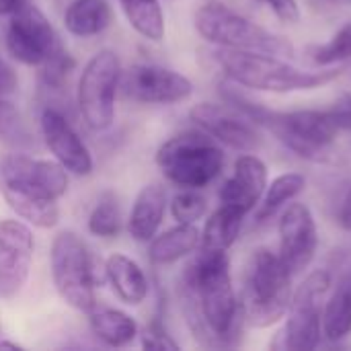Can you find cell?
<instances>
[{
	"label": "cell",
	"instance_id": "cell-1",
	"mask_svg": "<svg viewBox=\"0 0 351 351\" xmlns=\"http://www.w3.org/2000/svg\"><path fill=\"white\" fill-rule=\"evenodd\" d=\"M185 323L204 348H232L247 327L232 286L230 259L220 249H197L179 284Z\"/></svg>",
	"mask_w": 351,
	"mask_h": 351
},
{
	"label": "cell",
	"instance_id": "cell-2",
	"mask_svg": "<svg viewBox=\"0 0 351 351\" xmlns=\"http://www.w3.org/2000/svg\"><path fill=\"white\" fill-rule=\"evenodd\" d=\"M212 60L222 70L226 80L245 88L280 95L319 88L343 72V68H327L319 72L300 70L278 56L226 47H214Z\"/></svg>",
	"mask_w": 351,
	"mask_h": 351
},
{
	"label": "cell",
	"instance_id": "cell-3",
	"mask_svg": "<svg viewBox=\"0 0 351 351\" xmlns=\"http://www.w3.org/2000/svg\"><path fill=\"white\" fill-rule=\"evenodd\" d=\"M156 167L179 189H204L224 171V150L204 130H185L165 140L156 150Z\"/></svg>",
	"mask_w": 351,
	"mask_h": 351
},
{
	"label": "cell",
	"instance_id": "cell-4",
	"mask_svg": "<svg viewBox=\"0 0 351 351\" xmlns=\"http://www.w3.org/2000/svg\"><path fill=\"white\" fill-rule=\"evenodd\" d=\"M239 300L249 327L267 329L286 317L292 300V274L278 253L257 249L251 255Z\"/></svg>",
	"mask_w": 351,
	"mask_h": 351
},
{
	"label": "cell",
	"instance_id": "cell-5",
	"mask_svg": "<svg viewBox=\"0 0 351 351\" xmlns=\"http://www.w3.org/2000/svg\"><path fill=\"white\" fill-rule=\"evenodd\" d=\"M193 25L199 37L214 47L259 51L278 58L294 56V45L286 37L253 23L220 0L204 2L193 14Z\"/></svg>",
	"mask_w": 351,
	"mask_h": 351
},
{
	"label": "cell",
	"instance_id": "cell-6",
	"mask_svg": "<svg viewBox=\"0 0 351 351\" xmlns=\"http://www.w3.org/2000/svg\"><path fill=\"white\" fill-rule=\"evenodd\" d=\"M51 282L70 308L88 315L97 306V274L93 251L74 230H60L49 247Z\"/></svg>",
	"mask_w": 351,
	"mask_h": 351
},
{
	"label": "cell",
	"instance_id": "cell-7",
	"mask_svg": "<svg viewBox=\"0 0 351 351\" xmlns=\"http://www.w3.org/2000/svg\"><path fill=\"white\" fill-rule=\"evenodd\" d=\"M123 66L113 49H99L82 66L76 82V109L93 134H105L115 123Z\"/></svg>",
	"mask_w": 351,
	"mask_h": 351
},
{
	"label": "cell",
	"instance_id": "cell-8",
	"mask_svg": "<svg viewBox=\"0 0 351 351\" xmlns=\"http://www.w3.org/2000/svg\"><path fill=\"white\" fill-rule=\"evenodd\" d=\"M331 286L333 278L327 269H315L304 278L292 294L286 325L278 333L282 350L313 351L319 348L323 337V306Z\"/></svg>",
	"mask_w": 351,
	"mask_h": 351
},
{
	"label": "cell",
	"instance_id": "cell-9",
	"mask_svg": "<svg viewBox=\"0 0 351 351\" xmlns=\"http://www.w3.org/2000/svg\"><path fill=\"white\" fill-rule=\"evenodd\" d=\"M263 128L269 130L296 156L313 162H323L329 158L331 146L339 134L327 109L325 111L319 109L274 111L271 109Z\"/></svg>",
	"mask_w": 351,
	"mask_h": 351
},
{
	"label": "cell",
	"instance_id": "cell-10",
	"mask_svg": "<svg viewBox=\"0 0 351 351\" xmlns=\"http://www.w3.org/2000/svg\"><path fill=\"white\" fill-rule=\"evenodd\" d=\"M4 47L14 62L39 68L64 45L45 12L29 2L10 16L4 31Z\"/></svg>",
	"mask_w": 351,
	"mask_h": 351
},
{
	"label": "cell",
	"instance_id": "cell-11",
	"mask_svg": "<svg viewBox=\"0 0 351 351\" xmlns=\"http://www.w3.org/2000/svg\"><path fill=\"white\" fill-rule=\"evenodd\" d=\"M0 187H16L60 202L70 189V173L56 158L12 150L0 158Z\"/></svg>",
	"mask_w": 351,
	"mask_h": 351
},
{
	"label": "cell",
	"instance_id": "cell-12",
	"mask_svg": "<svg viewBox=\"0 0 351 351\" xmlns=\"http://www.w3.org/2000/svg\"><path fill=\"white\" fill-rule=\"evenodd\" d=\"M119 90L128 101L167 107L191 99L193 82L173 68L158 64H136L123 70Z\"/></svg>",
	"mask_w": 351,
	"mask_h": 351
},
{
	"label": "cell",
	"instance_id": "cell-13",
	"mask_svg": "<svg viewBox=\"0 0 351 351\" xmlns=\"http://www.w3.org/2000/svg\"><path fill=\"white\" fill-rule=\"evenodd\" d=\"M39 132L49 154L74 177H88L95 171V158L66 111L58 105H43L39 111Z\"/></svg>",
	"mask_w": 351,
	"mask_h": 351
},
{
	"label": "cell",
	"instance_id": "cell-14",
	"mask_svg": "<svg viewBox=\"0 0 351 351\" xmlns=\"http://www.w3.org/2000/svg\"><path fill=\"white\" fill-rule=\"evenodd\" d=\"M35 255L33 228L21 218L0 220V300H14L25 290Z\"/></svg>",
	"mask_w": 351,
	"mask_h": 351
},
{
	"label": "cell",
	"instance_id": "cell-15",
	"mask_svg": "<svg viewBox=\"0 0 351 351\" xmlns=\"http://www.w3.org/2000/svg\"><path fill=\"white\" fill-rule=\"evenodd\" d=\"M280 251L278 257L292 274V278L300 276L317 257L319 251V228L317 220L306 204L290 202L278 222Z\"/></svg>",
	"mask_w": 351,
	"mask_h": 351
},
{
	"label": "cell",
	"instance_id": "cell-16",
	"mask_svg": "<svg viewBox=\"0 0 351 351\" xmlns=\"http://www.w3.org/2000/svg\"><path fill=\"white\" fill-rule=\"evenodd\" d=\"M189 117L218 144L237 152H257L263 144L257 125L224 103H197L191 107Z\"/></svg>",
	"mask_w": 351,
	"mask_h": 351
},
{
	"label": "cell",
	"instance_id": "cell-17",
	"mask_svg": "<svg viewBox=\"0 0 351 351\" xmlns=\"http://www.w3.org/2000/svg\"><path fill=\"white\" fill-rule=\"evenodd\" d=\"M265 187H267L265 162L253 152H243L234 160L232 175L222 183L218 197L220 204L232 206L249 216L261 202Z\"/></svg>",
	"mask_w": 351,
	"mask_h": 351
},
{
	"label": "cell",
	"instance_id": "cell-18",
	"mask_svg": "<svg viewBox=\"0 0 351 351\" xmlns=\"http://www.w3.org/2000/svg\"><path fill=\"white\" fill-rule=\"evenodd\" d=\"M169 210V193L162 183H148L144 185L132 204L130 216L125 220L128 232L136 243H150L165 222Z\"/></svg>",
	"mask_w": 351,
	"mask_h": 351
},
{
	"label": "cell",
	"instance_id": "cell-19",
	"mask_svg": "<svg viewBox=\"0 0 351 351\" xmlns=\"http://www.w3.org/2000/svg\"><path fill=\"white\" fill-rule=\"evenodd\" d=\"M105 280L117 300L128 306H140L150 296V280L146 271L125 253H111L105 259Z\"/></svg>",
	"mask_w": 351,
	"mask_h": 351
},
{
	"label": "cell",
	"instance_id": "cell-20",
	"mask_svg": "<svg viewBox=\"0 0 351 351\" xmlns=\"http://www.w3.org/2000/svg\"><path fill=\"white\" fill-rule=\"evenodd\" d=\"M199 243H202V230L195 224L177 222L173 228L158 232L148 243V261L154 267L175 265L181 259L193 255L199 249Z\"/></svg>",
	"mask_w": 351,
	"mask_h": 351
},
{
	"label": "cell",
	"instance_id": "cell-21",
	"mask_svg": "<svg viewBox=\"0 0 351 351\" xmlns=\"http://www.w3.org/2000/svg\"><path fill=\"white\" fill-rule=\"evenodd\" d=\"M88 329L97 341L113 350L128 348L140 337V325L130 313L99 304L88 313Z\"/></svg>",
	"mask_w": 351,
	"mask_h": 351
},
{
	"label": "cell",
	"instance_id": "cell-22",
	"mask_svg": "<svg viewBox=\"0 0 351 351\" xmlns=\"http://www.w3.org/2000/svg\"><path fill=\"white\" fill-rule=\"evenodd\" d=\"M6 206L14 212L16 218L27 222L33 228L49 230L60 222V204L56 199L43 197L39 193L16 189V187H0Z\"/></svg>",
	"mask_w": 351,
	"mask_h": 351
},
{
	"label": "cell",
	"instance_id": "cell-23",
	"mask_svg": "<svg viewBox=\"0 0 351 351\" xmlns=\"http://www.w3.org/2000/svg\"><path fill=\"white\" fill-rule=\"evenodd\" d=\"M113 23L109 0H70L64 10V27L72 37L90 39L103 35Z\"/></svg>",
	"mask_w": 351,
	"mask_h": 351
},
{
	"label": "cell",
	"instance_id": "cell-24",
	"mask_svg": "<svg viewBox=\"0 0 351 351\" xmlns=\"http://www.w3.org/2000/svg\"><path fill=\"white\" fill-rule=\"evenodd\" d=\"M323 306V335L337 343L351 335V274L341 276Z\"/></svg>",
	"mask_w": 351,
	"mask_h": 351
},
{
	"label": "cell",
	"instance_id": "cell-25",
	"mask_svg": "<svg viewBox=\"0 0 351 351\" xmlns=\"http://www.w3.org/2000/svg\"><path fill=\"white\" fill-rule=\"evenodd\" d=\"M128 25L146 41L160 43L167 35V19L160 0H117Z\"/></svg>",
	"mask_w": 351,
	"mask_h": 351
},
{
	"label": "cell",
	"instance_id": "cell-26",
	"mask_svg": "<svg viewBox=\"0 0 351 351\" xmlns=\"http://www.w3.org/2000/svg\"><path fill=\"white\" fill-rule=\"evenodd\" d=\"M247 214L220 204L216 208L214 214H210V218L206 220V226L202 230V243L199 247L204 249H220V251H228L241 237L243 224H245Z\"/></svg>",
	"mask_w": 351,
	"mask_h": 351
},
{
	"label": "cell",
	"instance_id": "cell-27",
	"mask_svg": "<svg viewBox=\"0 0 351 351\" xmlns=\"http://www.w3.org/2000/svg\"><path fill=\"white\" fill-rule=\"evenodd\" d=\"M306 189V177L302 173H282L267 183L261 202L255 208V222L263 224L271 220L280 210L294 202Z\"/></svg>",
	"mask_w": 351,
	"mask_h": 351
},
{
	"label": "cell",
	"instance_id": "cell-28",
	"mask_svg": "<svg viewBox=\"0 0 351 351\" xmlns=\"http://www.w3.org/2000/svg\"><path fill=\"white\" fill-rule=\"evenodd\" d=\"M123 224L125 218H123L119 195L111 189L101 191L95 206L88 212L86 230L101 241H113L121 234Z\"/></svg>",
	"mask_w": 351,
	"mask_h": 351
},
{
	"label": "cell",
	"instance_id": "cell-29",
	"mask_svg": "<svg viewBox=\"0 0 351 351\" xmlns=\"http://www.w3.org/2000/svg\"><path fill=\"white\" fill-rule=\"evenodd\" d=\"M308 56H311V62H313L315 66H319V68H329V66H337V64L350 62L351 21L343 23L327 43L308 47Z\"/></svg>",
	"mask_w": 351,
	"mask_h": 351
},
{
	"label": "cell",
	"instance_id": "cell-30",
	"mask_svg": "<svg viewBox=\"0 0 351 351\" xmlns=\"http://www.w3.org/2000/svg\"><path fill=\"white\" fill-rule=\"evenodd\" d=\"M74 68H76V60L64 47L58 49L43 66H39V88L49 97L64 93Z\"/></svg>",
	"mask_w": 351,
	"mask_h": 351
},
{
	"label": "cell",
	"instance_id": "cell-31",
	"mask_svg": "<svg viewBox=\"0 0 351 351\" xmlns=\"http://www.w3.org/2000/svg\"><path fill=\"white\" fill-rule=\"evenodd\" d=\"M0 146L23 150L31 146V136L23 123L19 107L10 97H0Z\"/></svg>",
	"mask_w": 351,
	"mask_h": 351
},
{
	"label": "cell",
	"instance_id": "cell-32",
	"mask_svg": "<svg viewBox=\"0 0 351 351\" xmlns=\"http://www.w3.org/2000/svg\"><path fill=\"white\" fill-rule=\"evenodd\" d=\"M169 212L179 224H195L208 212V199L199 189H181L169 199Z\"/></svg>",
	"mask_w": 351,
	"mask_h": 351
},
{
	"label": "cell",
	"instance_id": "cell-33",
	"mask_svg": "<svg viewBox=\"0 0 351 351\" xmlns=\"http://www.w3.org/2000/svg\"><path fill=\"white\" fill-rule=\"evenodd\" d=\"M140 346L144 350L154 351H177L181 346L175 341V337L169 333L162 317H152L144 329L140 331Z\"/></svg>",
	"mask_w": 351,
	"mask_h": 351
},
{
	"label": "cell",
	"instance_id": "cell-34",
	"mask_svg": "<svg viewBox=\"0 0 351 351\" xmlns=\"http://www.w3.org/2000/svg\"><path fill=\"white\" fill-rule=\"evenodd\" d=\"M253 2L267 6V8H269L282 23H286V25H296V23H300L302 12H300L298 0H253Z\"/></svg>",
	"mask_w": 351,
	"mask_h": 351
},
{
	"label": "cell",
	"instance_id": "cell-35",
	"mask_svg": "<svg viewBox=\"0 0 351 351\" xmlns=\"http://www.w3.org/2000/svg\"><path fill=\"white\" fill-rule=\"evenodd\" d=\"M329 117L339 132H351V93H343L329 109Z\"/></svg>",
	"mask_w": 351,
	"mask_h": 351
},
{
	"label": "cell",
	"instance_id": "cell-36",
	"mask_svg": "<svg viewBox=\"0 0 351 351\" xmlns=\"http://www.w3.org/2000/svg\"><path fill=\"white\" fill-rule=\"evenodd\" d=\"M19 88V74L4 58H0V97H10Z\"/></svg>",
	"mask_w": 351,
	"mask_h": 351
},
{
	"label": "cell",
	"instance_id": "cell-37",
	"mask_svg": "<svg viewBox=\"0 0 351 351\" xmlns=\"http://www.w3.org/2000/svg\"><path fill=\"white\" fill-rule=\"evenodd\" d=\"M339 224H341L343 230L351 232V187L348 195H346V199H343V204H341V210H339Z\"/></svg>",
	"mask_w": 351,
	"mask_h": 351
},
{
	"label": "cell",
	"instance_id": "cell-38",
	"mask_svg": "<svg viewBox=\"0 0 351 351\" xmlns=\"http://www.w3.org/2000/svg\"><path fill=\"white\" fill-rule=\"evenodd\" d=\"M25 4H29V0H0V16H12L16 14Z\"/></svg>",
	"mask_w": 351,
	"mask_h": 351
},
{
	"label": "cell",
	"instance_id": "cell-39",
	"mask_svg": "<svg viewBox=\"0 0 351 351\" xmlns=\"http://www.w3.org/2000/svg\"><path fill=\"white\" fill-rule=\"evenodd\" d=\"M0 350H14V351H23L25 346L16 343V341H10V339H0Z\"/></svg>",
	"mask_w": 351,
	"mask_h": 351
}]
</instances>
